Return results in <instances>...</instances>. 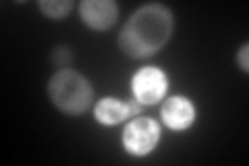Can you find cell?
<instances>
[{"label":"cell","instance_id":"8fae6325","mask_svg":"<svg viewBox=\"0 0 249 166\" xmlns=\"http://www.w3.org/2000/svg\"><path fill=\"white\" fill-rule=\"evenodd\" d=\"M129 108H131V114L133 116H137V114H142V108H143V104L142 102H129Z\"/></svg>","mask_w":249,"mask_h":166},{"label":"cell","instance_id":"5b68a950","mask_svg":"<svg viewBox=\"0 0 249 166\" xmlns=\"http://www.w3.org/2000/svg\"><path fill=\"white\" fill-rule=\"evenodd\" d=\"M79 17L88 27L106 31L119 19V4L114 0H83L79 4Z\"/></svg>","mask_w":249,"mask_h":166},{"label":"cell","instance_id":"8992f818","mask_svg":"<svg viewBox=\"0 0 249 166\" xmlns=\"http://www.w3.org/2000/svg\"><path fill=\"white\" fill-rule=\"evenodd\" d=\"M162 123L173 131H185L196 123V106L185 96H173L168 98L160 108Z\"/></svg>","mask_w":249,"mask_h":166},{"label":"cell","instance_id":"277c9868","mask_svg":"<svg viewBox=\"0 0 249 166\" xmlns=\"http://www.w3.org/2000/svg\"><path fill=\"white\" fill-rule=\"evenodd\" d=\"M168 88L164 71H160L158 67H143L133 75L131 81V90L137 102H142L143 106L156 104L158 100L164 98Z\"/></svg>","mask_w":249,"mask_h":166},{"label":"cell","instance_id":"3957f363","mask_svg":"<svg viewBox=\"0 0 249 166\" xmlns=\"http://www.w3.org/2000/svg\"><path fill=\"white\" fill-rule=\"evenodd\" d=\"M160 125L154 118L139 116L123 131V148L131 156H147L160 141Z\"/></svg>","mask_w":249,"mask_h":166},{"label":"cell","instance_id":"ba28073f","mask_svg":"<svg viewBox=\"0 0 249 166\" xmlns=\"http://www.w3.org/2000/svg\"><path fill=\"white\" fill-rule=\"evenodd\" d=\"M37 6L48 19H65L75 4L71 0H40Z\"/></svg>","mask_w":249,"mask_h":166},{"label":"cell","instance_id":"6da1fadb","mask_svg":"<svg viewBox=\"0 0 249 166\" xmlns=\"http://www.w3.org/2000/svg\"><path fill=\"white\" fill-rule=\"evenodd\" d=\"M175 29V17L164 4H145L124 23L119 36L121 50L129 58H147L160 52Z\"/></svg>","mask_w":249,"mask_h":166},{"label":"cell","instance_id":"52a82bcc","mask_svg":"<svg viewBox=\"0 0 249 166\" xmlns=\"http://www.w3.org/2000/svg\"><path fill=\"white\" fill-rule=\"evenodd\" d=\"M93 116H96L98 123L112 127V125H119L133 114H131L129 102H123L119 98H102L93 108Z\"/></svg>","mask_w":249,"mask_h":166},{"label":"cell","instance_id":"9c48e42d","mask_svg":"<svg viewBox=\"0 0 249 166\" xmlns=\"http://www.w3.org/2000/svg\"><path fill=\"white\" fill-rule=\"evenodd\" d=\"M71 58H73V54H71V50H69V48H65V46L56 48V50H54V54H52V60L56 62L58 67H67L69 62H71Z\"/></svg>","mask_w":249,"mask_h":166},{"label":"cell","instance_id":"30bf717a","mask_svg":"<svg viewBox=\"0 0 249 166\" xmlns=\"http://www.w3.org/2000/svg\"><path fill=\"white\" fill-rule=\"evenodd\" d=\"M237 65H239V69L241 71H249V46L247 44H243L239 48V52H237Z\"/></svg>","mask_w":249,"mask_h":166},{"label":"cell","instance_id":"7a4b0ae2","mask_svg":"<svg viewBox=\"0 0 249 166\" xmlns=\"http://www.w3.org/2000/svg\"><path fill=\"white\" fill-rule=\"evenodd\" d=\"M48 96L58 110L77 116L91 106L93 88L81 73L73 69H62L52 75L48 83Z\"/></svg>","mask_w":249,"mask_h":166}]
</instances>
